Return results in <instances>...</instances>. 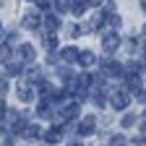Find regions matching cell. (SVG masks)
Here are the masks:
<instances>
[{"instance_id": "3957f363", "label": "cell", "mask_w": 146, "mask_h": 146, "mask_svg": "<svg viewBox=\"0 0 146 146\" xmlns=\"http://www.w3.org/2000/svg\"><path fill=\"white\" fill-rule=\"evenodd\" d=\"M110 102H112V107H115V110H125L128 104H131V97H128V91H115Z\"/></svg>"}, {"instance_id": "7c38bea8", "label": "cell", "mask_w": 146, "mask_h": 146, "mask_svg": "<svg viewBox=\"0 0 146 146\" xmlns=\"http://www.w3.org/2000/svg\"><path fill=\"white\" fill-rule=\"evenodd\" d=\"M86 11V0H76V3H70V13L73 16H81Z\"/></svg>"}, {"instance_id": "ac0fdd59", "label": "cell", "mask_w": 146, "mask_h": 146, "mask_svg": "<svg viewBox=\"0 0 146 146\" xmlns=\"http://www.w3.org/2000/svg\"><path fill=\"white\" fill-rule=\"evenodd\" d=\"M125 143V136H112V141H110V146H123Z\"/></svg>"}, {"instance_id": "6da1fadb", "label": "cell", "mask_w": 146, "mask_h": 146, "mask_svg": "<svg viewBox=\"0 0 146 146\" xmlns=\"http://www.w3.org/2000/svg\"><path fill=\"white\" fill-rule=\"evenodd\" d=\"M18 99L21 102H31L34 99V86H31L29 78H24L21 84H18Z\"/></svg>"}, {"instance_id": "cb8c5ba5", "label": "cell", "mask_w": 146, "mask_h": 146, "mask_svg": "<svg viewBox=\"0 0 146 146\" xmlns=\"http://www.w3.org/2000/svg\"><path fill=\"white\" fill-rule=\"evenodd\" d=\"M70 146H78V143H70Z\"/></svg>"}, {"instance_id": "d4e9b609", "label": "cell", "mask_w": 146, "mask_h": 146, "mask_svg": "<svg viewBox=\"0 0 146 146\" xmlns=\"http://www.w3.org/2000/svg\"><path fill=\"white\" fill-rule=\"evenodd\" d=\"M143 34H146V26H143Z\"/></svg>"}, {"instance_id": "7a4b0ae2", "label": "cell", "mask_w": 146, "mask_h": 146, "mask_svg": "<svg viewBox=\"0 0 146 146\" xmlns=\"http://www.w3.org/2000/svg\"><path fill=\"white\" fill-rule=\"evenodd\" d=\"M102 47H104L107 52H115V50L120 47V36H117L115 31H107V34L102 36Z\"/></svg>"}, {"instance_id": "5b68a950", "label": "cell", "mask_w": 146, "mask_h": 146, "mask_svg": "<svg viewBox=\"0 0 146 146\" xmlns=\"http://www.w3.org/2000/svg\"><path fill=\"white\" fill-rule=\"evenodd\" d=\"M94 125H97V117H94V115L84 117V120H81V125H78V133H81V136H89L91 131H94Z\"/></svg>"}, {"instance_id": "d6986e66", "label": "cell", "mask_w": 146, "mask_h": 146, "mask_svg": "<svg viewBox=\"0 0 146 146\" xmlns=\"http://www.w3.org/2000/svg\"><path fill=\"white\" fill-rule=\"evenodd\" d=\"M8 73H21V63H8Z\"/></svg>"}, {"instance_id": "e0dca14e", "label": "cell", "mask_w": 146, "mask_h": 146, "mask_svg": "<svg viewBox=\"0 0 146 146\" xmlns=\"http://www.w3.org/2000/svg\"><path fill=\"white\" fill-rule=\"evenodd\" d=\"M131 125H136V115H125L123 117V128H131Z\"/></svg>"}, {"instance_id": "2e32d148", "label": "cell", "mask_w": 146, "mask_h": 146, "mask_svg": "<svg viewBox=\"0 0 146 146\" xmlns=\"http://www.w3.org/2000/svg\"><path fill=\"white\" fill-rule=\"evenodd\" d=\"M81 26H76V24H73V26H68V36H81Z\"/></svg>"}, {"instance_id": "7402d4cb", "label": "cell", "mask_w": 146, "mask_h": 146, "mask_svg": "<svg viewBox=\"0 0 146 146\" xmlns=\"http://www.w3.org/2000/svg\"><path fill=\"white\" fill-rule=\"evenodd\" d=\"M3 112H5V104H3V102H0V115H3Z\"/></svg>"}, {"instance_id": "277c9868", "label": "cell", "mask_w": 146, "mask_h": 146, "mask_svg": "<svg viewBox=\"0 0 146 146\" xmlns=\"http://www.w3.org/2000/svg\"><path fill=\"white\" fill-rule=\"evenodd\" d=\"M21 24H24V29H36V26L42 24V16L36 13V11H29V13L21 18Z\"/></svg>"}, {"instance_id": "44dd1931", "label": "cell", "mask_w": 146, "mask_h": 146, "mask_svg": "<svg viewBox=\"0 0 146 146\" xmlns=\"http://www.w3.org/2000/svg\"><path fill=\"white\" fill-rule=\"evenodd\" d=\"M102 0H86V5H99Z\"/></svg>"}, {"instance_id": "603a6c76", "label": "cell", "mask_w": 146, "mask_h": 146, "mask_svg": "<svg viewBox=\"0 0 146 146\" xmlns=\"http://www.w3.org/2000/svg\"><path fill=\"white\" fill-rule=\"evenodd\" d=\"M141 8H143V11H146V0H141Z\"/></svg>"}, {"instance_id": "484cf974", "label": "cell", "mask_w": 146, "mask_h": 146, "mask_svg": "<svg viewBox=\"0 0 146 146\" xmlns=\"http://www.w3.org/2000/svg\"><path fill=\"white\" fill-rule=\"evenodd\" d=\"M0 5H3V0H0Z\"/></svg>"}, {"instance_id": "ba28073f", "label": "cell", "mask_w": 146, "mask_h": 146, "mask_svg": "<svg viewBox=\"0 0 146 146\" xmlns=\"http://www.w3.org/2000/svg\"><path fill=\"white\" fill-rule=\"evenodd\" d=\"M78 63L84 65V68H91L97 63V58H94V52H89V50H84V52H78Z\"/></svg>"}, {"instance_id": "9a60e30c", "label": "cell", "mask_w": 146, "mask_h": 146, "mask_svg": "<svg viewBox=\"0 0 146 146\" xmlns=\"http://www.w3.org/2000/svg\"><path fill=\"white\" fill-rule=\"evenodd\" d=\"M47 26H50V31L58 29V26H60V18H58V16H47Z\"/></svg>"}, {"instance_id": "ffe728a7", "label": "cell", "mask_w": 146, "mask_h": 146, "mask_svg": "<svg viewBox=\"0 0 146 146\" xmlns=\"http://www.w3.org/2000/svg\"><path fill=\"white\" fill-rule=\"evenodd\" d=\"M5 89H8V81H5L3 76H0V94H5Z\"/></svg>"}, {"instance_id": "52a82bcc", "label": "cell", "mask_w": 146, "mask_h": 146, "mask_svg": "<svg viewBox=\"0 0 146 146\" xmlns=\"http://www.w3.org/2000/svg\"><path fill=\"white\" fill-rule=\"evenodd\" d=\"M104 76H123V65L112 63V60H104Z\"/></svg>"}, {"instance_id": "9c48e42d", "label": "cell", "mask_w": 146, "mask_h": 146, "mask_svg": "<svg viewBox=\"0 0 146 146\" xmlns=\"http://www.w3.org/2000/svg\"><path fill=\"white\" fill-rule=\"evenodd\" d=\"M60 55H63L65 63H76V60H78V50H76V47H65Z\"/></svg>"}, {"instance_id": "8992f818", "label": "cell", "mask_w": 146, "mask_h": 146, "mask_svg": "<svg viewBox=\"0 0 146 146\" xmlns=\"http://www.w3.org/2000/svg\"><path fill=\"white\" fill-rule=\"evenodd\" d=\"M18 58H21L24 63H34L36 52H34V47H31V44H21V47H18Z\"/></svg>"}, {"instance_id": "4fadbf2b", "label": "cell", "mask_w": 146, "mask_h": 146, "mask_svg": "<svg viewBox=\"0 0 146 146\" xmlns=\"http://www.w3.org/2000/svg\"><path fill=\"white\" fill-rule=\"evenodd\" d=\"M24 136H26L29 141H34L36 136H39V128H36V125H26V128H24Z\"/></svg>"}, {"instance_id": "5bb4252c", "label": "cell", "mask_w": 146, "mask_h": 146, "mask_svg": "<svg viewBox=\"0 0 146 146\" xmlns=\"http://www.w3.org/2000/svg\"><path fill=\"white\" fill-rule=\"evenodd\" d=\"M44 47L52 52L55 47H58V36H55V34H47V36H44Z\"/></svg>"}, {"instance_id": "8fae6325", "label": "cell", "mask_w": 146, "mask_h": 146, "mask_svg": "<svg viewBox=\"0 0 146 146\" xmlns=\"http://www.w3.org/2000/svg\"><path fill=\"white\" fill-rule=\"evenodd\" d=\"M44 141L47 143H58L60 141V128H50V131L44 133Z\"/></svg>"}, {"instance_id": "30bf717a", "label": "cell", "mask_w": 146, "mask_h": 146, "mask_svg": "<svg viewBox=\"0 0 146 146\" xmlns=\"http://www.w3.org/2000/svg\"><path fill=\"white\" fill-rule=\"evenodd\" d=\"M11 58H13V50H11V44H3L0 47V63H11Z\"/></svg>"}]
</instances>
